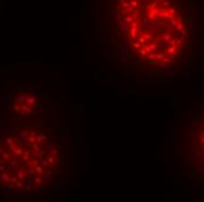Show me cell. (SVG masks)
<instances>
[{
    "label": "cell",
    "instance_id": "obj_2",
    "mask_svg": "<svg viewBox=\"0 0 204 202\" xmlns=\"http://www.w3.org/2000/svg\"><path fill=\"white\" fill-rule=\"evenodd\" d=\"M65 161L61 139L40 116L12 117L0 126V195L41 194L61 176Z\"/></svg>",
    "mask_w": 204,
    "mask_h": 202
},
{
    "label": "cell",
    "instance_id": "obj_1",
    "mask_svg": "<svg viewBox=\"0 0 204 202\" xmlns=\"http://www.w3.org/2000/svg\"><path fill=\"white\" fill-rule=\"evenodd\" d=\"M109 60L144 78L187 75L204 50V0H95Z\"/></svg>",
    "mask_w": 204,
    "mask_h": 202
},
{
    "label": "cell",
    "instance_id": "obj_4",
    "mask_svg": "<svg viewBox=\"0 0 204 202\" xmlns=\"http://www.w3.org/2000/svg\"><path fill=\"white\" fill-rule=\"evenodd\" d=\"M42 102L32 89L21 88L15 91L8 103V112L13 118H31L40 116Z\"/></svg>",
    "mask_w": 204,
    "mask_h": 202
},
{
    "label": "cell",
    "instance_id": "obj_3",
    "mask_svg": "<svg viewBox=\"0 0 204 202\" xmlns=\"http://www.w3.org/2000/svg\"><path fill=\"white\" fill-rule=\"evenodd\" d=\"M188 116L189 123L183 132L185 160L192 182L204 188V103L195 105Z\"/></svg>",
    "mask_w": 204,
    "mask_h": 202
}]
</instances>
